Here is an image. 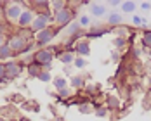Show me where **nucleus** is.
Returning a JSON list of instances; mask_svg holds the SVG:
<instances>
[{
  "label": "nucleus",
  "instance_id": "1",
  "mask_svg": "<svg viewBox=\"0 0 151 121\" xmlns=\"http://www.w3.org/2000/svg\"><path fill=\"white\" fill-rule=\"evenodd\" d=\"M23 2H5L4 4V17L7 23H17L23 14Z\"/></svg>",
  "mask_w": 151,
  "mask_h": 121
},
{
  "label": "nucleus",
  "instance_id": "2",
  "mask_svg": "<svg viewBox=\"0 0 151 121\" xmlns=\"http://www.w3.org/2000/svg\"><path fill=\"white\" fill-rule=\"evenodd\" d=\"M58 33H59V30L54 28V26H49L45 30H42L40 33H37L35 35V43H37V47L38 48H45L50 42H54V38L58 36Z\"/></svg>",
  "mask_w": 151,
  "mask_h": 121
},
{
  "label": "nucleus",
  "instance_id": "3",
  "mask_svg": "<svg viewBox=\"0 0 151 121\" xmlns=\"http://www.w3.org/2000/svg\"><path fill=\"white\" fill-rule=\"evenodd\" d=\"M73 17H75V11L70 9V7H66V9H63V11H59V12L54 14V24H56L58 30L68 28V26L73 23Z\"/></svg>",
  "mask_w": 151,
  "mask_h": 121
},
{
  "label": "nucleus",
  "instance_id": "4",
  "mask_svg": "<svg viewBox=\"0 0 151 121\" xmlns=\"http://www.w3.org/2000/svg\"><path fill=\"white\" fill-rule=\"evenodd\" d=\"M4 64H5V78L7 80L19 78V76L23 75V71L26 69V66L21 60H16V59H11V60H7V62H4Z\"/></svg>",
  "mask_w": 151,
  "mask_h": 121
},
{
  "label": "nucleus",
  "instance_id": "5",
  "mask_svg": "<svg viewBox=\"0 0 151 121\" xmlns=\"http://www.w3.org/2000/svg\"><path fill=\"white\" fill-rule=\"evenodd\" d=\"M56 57L54 50L52 48H38L35 52V62L40 64V66H45V64H52V60Z\"/></svg>",
  "mask_w": 151,
  "mask_h": 121
},
{
  "label": "nucleus",
  "instance_id": "6",
  "mask_svg": "<svg viewBox=\"0 0 151 121\" xmlns=\"http://www.w3.org/2000/svg\"><path fill=\"white\" fill-rule=\"evenodd\" d=\"M35 11L33 9H24L23 11V14H21V17L17 19V26H19V30H26V28H30L31 23H33V19H35Z\"/></svg>",
  "mask_w": 151,
  "mask_h": 121
},
{
  "label": "nucleus",
  "instance_id": "7",
  "mask_svg": "<svg viewBox=\"0 0 151 121\" xmlns=\"http://www.w3.org/2000/svg\"><path fill=\"white\" fill-rule=\"evenodd\" d=\"M106 24H108V28H116V26L123 24V14L120 11H111L106 16Z\"/></svg>",
  "mask_w": 151,
  "mask_h": 121
},
{
  "label": "nucleus",
  "instance_id": "8",
  "mask_svg": "<svg viewBox=\"0 0 151 121\" xmlns=\"http://www.w3.org/2000/svg\"><path fill=\"white\" fill-rule=\"evenodd\" d=\"M75 54L78 57H87V56H91V45H89V40H87V38H80V40L76 42Z\"/></svg>",
  "mask_w": 151,
  "mask_h": 121
},
{
  "label": "nucleus",
  "instance_id": "9",
  "mask_svg": "<svg viewBox=\"0 0 151 121\" xmlns=\"http://www.w3.org/2000/svg\"><path fill=\"white\" fill-rule=\"evenodd\" d=\"M89 9H91V14L94 16V17H104L106 12H108L106 4H99V2H92Z\"/></svg>",
  "mask_w": 151,
  "mask_h": 121
},
{
  "label": "nucleus",
  "instance_id": "10",
  "mask_svg": "<svg viewBox=\"0 0 151 121\" xmlns=\"http://www.w3.org/2000/svg\"><path fill=\"white\" fill-rule=\"evenodd\" d=\"M56 57H58V59H59V62H63L64 66H73L76 54H73V52H68V50H63L59 56H56Z\"/></svg>",
  "mask_w": 151,
  "mask_h": 121
},
{
  "label": "nucleus",
  "instance_id": "11",
  "mask_svg": "<svg viewBox=\"0 0 151 121\" xmlns=\"http://www.w3.org/2000/svg\"><path fill=\"white\" fill-rule=\"evenodd\" d=\"M136 9H137V2H134V0H123L122 2L120 11L123 14H134Z\"/></svg>",
  "mask_w": 151,
  "mask_h": 121
},
{
  "label": "nucleus",
  "instance_id": "12",
  "mask_svg": "<svg viewBox=\"0 0 151 121\" xmlns=\"http://www.w3.org/2000/svg\"><path fill=\"white\" fill-rule=\"evenodd\" d=\"M11 59H14V52L9 47V43L5 42L4 45L0 47V60H11Z\"/></svg>",
  "mask_w": 151,
  "mask_h": 121
},
{
  "label": "nucleus",
  "instance_id": "13",
  "mask_svg": "<svg viewBox=\"0 0 151 121\" xmlns=\"http://www.w3.org/2000/svg\"><path fill=\"white\" fill-rule=\"evenodd\" d=\"M70 87L71 88H83L85 87V76H82V75H75V76H71L70 78Z\"/></svg>",
  "mask_w": 151,
  "mask_h": 121
},
{
  "label": "nucleus",
  "instance_id": "14",
  "mask_svg": "<svg viewBox=\"0 0 151 121\" xmlns=\"http://www.w3.org/2000/svg\"><path fill=\"white\" fill-rule=\"evenodd\" d=\"M42 71H44V69H42V66H40V64H37V62H31V64L26 66V73H28V76H31V78H38Z\"/></svg>",
  "mask_w": 151,
  "mask_h": 121
},
{
  "label": "nucleus",
  "instance_id": "15",
  "mask_svg": "<svg viewBox=\"0 0 151 121\" xmlns=\"http://www.w3.org/2000/svg\"><path fill=\"white\" fill-rule=\"evenodd\" d=\"M141 47H142V50H146V52L151 48V30L142 31V35H141Z\"/></svg>",
  "mask_w": 151,
  "mask_h": 121
},
{
  "label": "nucleus",
  "instance_id": "16",
  "mask_svg": "<svg viewBox=\"0 0 151 121\" xmlns=\"http://www.w3.org/2000/svg\"><path fill=\"white\" fill-rule=\"evenodd\" d=\"M111 31L116 35V36H122V38H129L132 33H130V28L129 26H125V24H120V26H116V28H111Z\"/></svg>",
  "mask_w": 151,
  "mask_h": 121
},
{
  "label": "nucleus",
  "instance_id": "17",
  "mask_svg": "<svg viewBox=\"0 0 151 121\" xmlns=\"http://www.w3.org/2000/svg\"><path fill=\"white\" fill-rule=\"evenodd\" d=\"M52 85H54L56 92L63 90V88L68 87V80H66V76H54V78H52Z\"/></svg>",
  "mask_w": 151,
  "mask_h": 121
},
{
  "label": "nucleus",
  "instance_id": "18",
  "mask_svg": "<svg viewBox=\"0 0 151 121\" xmlns=\"http://www.w3.org/2000/svg\"><path fill=\"white\" fill-rule=\"evenodd\" d=\"M82 33V28H80V24L76 23V21H73L68 28H66V35H68V38L70 36H76V35H80Z\"/></svg>",
  "mask_w": 151,
  "mask_h": 121
},
{
  "label": "nucleus",
  "instance_id": "19",
  "mask_svg": "<svg viewBox=\"0 0 151 121\" xmlns=\"http://www.w3.org/2000/svg\"><path fill=\"white\" fill-rule=\"evenodd\" d=\"M66 7H68V2H64V0H54V2H50V11L54 14L63 11V9H66Z\"/></svg>",
  "mask_w": 151,
  "mask_h": 121
},
{
  "label": "nucleus",
  "instance_id": "20",
  "mask_svg": "<svg viewBox=\"0 0 151 121\" xmlns=\"http://www.w3.org/2000/svg\"><path fill=\"white\" fill-rule=\"evenodd\" d=\"M78 24H80V28L82 30H85V28H91V16L89 14H82L78 17V21H76Z\"/></svg>",
  "mask_w": 151,
  "mask_h": 121
},
{
  "label": "nucleus",
  "instance_id": "21",
  "mask_svg": "<svg viewBox=\"0 0 151 121\" xmlns=\"http://www.w3.org/2000/svg\"><path fill=\"white\" fill-rule=\"evenodd\" d=\"M106 104H108V109H120V100L115 97V95H109L108 99H106Z\"/></svg>",
  "mask_w": 151,
  "mask_h": 121
},
{
  "label": "nucleus",
  "instance_id": "22",
  "mask_svg": "<svg viewBox=\"0 0 151 121\" xmlns=\"http://www.w3.org/2000/svg\"><path fill=\"white\" fill-rule=\"evenodd\" d=\"M73 95H75V92H73L71 87H70V88L66 87V88H63V90H58V97H59V99H71Z\"/></svg>",
  "mask_w": 151,
  "mask_h": 121
},
{
  "label": "nucleus",
  "instance_id": "23",
  "mask_svg": "<svg viewBox=\"0 0 151 121\" xmlns=\"http://www.w3.org/2000/svg\"><path fill=\"white\" fill-rule=\"evenodd\" d=\"M127 43H129V40H127V38H122V36H116V38L113 40V45L116 47L118 52H122L123 47H127Z\"/></svg>",
  "mask_w": 151,
  "mask_h": 121
},
{
  "label": "nucleus",
  "instance_id": "24",
  "mask_svg": "<svg viewBox=\"0 0 151 121\" xmlns=\"http://www.w3.org/2000/svg\"><path fill=\"white\" fill-rule=\"evenodd\" d=\"M7 42V24L2 21L0 23V47Z\"/></svg>",
  "mask_w": 151,
  "mask_h": 121
},
{
  "label": "nucleus",
  "instance_id": "25",
  "mask_svg": "<svg viewBox=\"0 0 151 121\" xmlns=\"http://www.w3.org/2000/svg\"><path fill=\"white\" fill-rule=\"evenodd\" d=\"M85 66H87V59H85V57H78V56H76L75 62H73V68H76V69H83Z\"/></svg>",
  "mask_w": 151,
  "mask_h": 121
},
{
  "label": "nucleus",
  "instance_id": "26",
  "mask_svg": "<svg viewBox=\"0 0 151 121\" xmlns=\"http://www.w3.org/2000/svg\"><path fill=\"white\" fill-rule=\"evenodd\" d=\"M108 112H109V109L106 106H101V107H97V109H94L96 118H104V116H108Z\"/></svg>",
  "mask_w": 151,
  "mask_h": 121
},
{
  "label": "nucleus",
  "instance_id": "27",
  "mask_svg": "<svg viewBox=\"0 0 151 121\" xmlns=\"http://www.w3.org/2000/svg\"><path fill=\"white\" fill-rule=\"evenodd\" d=\"M52 78H54V76L50 75L49 71H42L40 76H38V80H40L42 83H52Z\"/></svg>",
  "mask_w": 151,
  "mask_h": 121
},
{
  "label": "nucleus",
  "instance_id": "28",
  "mask_svg": "<svg viewBox=\"0 0 151 121\" xmlns=\"http://www.w3.org/2000/svg\"><path fill=\"white\" fill-rule=\"evenodd\" d=\"M106 7H113V9H120L122 7V0H108Z\"/></svg>",
  "mask_w": 151,
  "mask_h": 121
},
{
  "label": "nucleus",
  "instance_id": "29",
  "mask_svg": "<svg viewBox=\"0 0 151 121\" xmlns=\"http://www.w3.org/2000/svg\"><path fill=\"white\" fill-rule=\"evenodd\" d=\"M80 112H83V114L94 112V106H92V104H85V106H80Z\"/></svg>",
  "mask_w": 151,
  "mask_h": 121
},
{
  "label": "nucleus",
  "instance_id": "30",
  "mask_svg": "<svg viewBox=\"0 0 151 121\" xmlns=\"http://www.w3.org/2000/svg\"><path fill=\"white\" fill-rule=\"evenodd\" d=\"M0 81H4V83L9 81V80L5 78V64H4V62H0Z\"/></svg>",
  "mask_w": 151,
  "mask_h": 121
},
{
  "label": "nucleus",
  "instance_id": "31",
  "mask_svg": "<svg viewBox=\"0 0 151 121\" xmlns=\"http://www.w3.org/2000/svg\"><path fill=\"white\" fill-rule=\"evenodd\" d=\"M141 56H142V48H139V47H132V57L139 59Z\"/></svg>",
  "mask_w": 151,
  "mask_h": 121
},
{
  "label": "nucleus",
  "instance_id": "32",
  "mask_svg": "<svg viewBox=\"0 0 151 121\" xmlns=\"http://www.w3.org/2000/svg\"><path fill=\"white\" fill-rule=\"evenodd\" d=\"M139 7H141L144 12H150V11H151V2H141V4H139Z\"/></svg>",
  "mask_w": 151,
  "mask_h": 121
},
{
  "label": "nucleus",
  "instance_id": "33",
  "mask_svg": "<svg viewBox=\"0 0 151 121\" xmlns=\"http://www.w3.org/2000/svg\"><path fill=\"white\" fill-rule=\"evenodd\" d=\"M111 60H113V62H120V54H118V50H116V52H111Z\"/></svg>",
  "mask_w": 151,
  "mask_h": 121
},
{
  "label": "nucleus",
  "instance_id": "34",
  "mask_svg": "<svg viewBox=\"0 0 151 121\" xmlns=\"http://www.w3.org/2000/svg\"><path fill=\"white\" fill-rule=\"evenodd\" d=\"M4 4H5V2H0V23H2V19H4V7H2Z\"/></svg>",
  "mask_w": 151,
  "mask_h": 121
},
{
  "label": "nucleus",
  "instance_id": "35",
  "mask_svg": "<svg viewBox=\"0 0 151 121\" xmlns=\"http://www.w3.org/2000/svg\"><path fill=\"white\" fill-rule=\"evenodd\" d=\"M42 69H44V71H49V73H50V69H52V64H45V66H42Z\"/></svg>",
  "mask_w": 151,
  "mask_h": 121
},
{
  "label": "nucleus",
  "instance_id": "36",
  "mask_svg": "<svg viewBox=\"0 0 151 121\" xmlns=\"http://www.w3.org/2000/svg\"><path fill=\"white\" fill-rule=\"evenodd\" d=\"M148 85H150V87H151V75L148 76Z\"/></svg>",
  "mask_w": 151,
  "mask_h": 121
},
{
  "label": "nucleus",
  "instance_id": "37",
  "mask_svg": "<svg viewBox=\"0 0 151 121\" xmlns=\"http://www.w3.org/2000/svg\"><path fill=\"white\" fill-rule=\"evenodd\" d=\"M148 57H150V60H151V48L148 50Z\"/></svg>",
  "mask_w": 151,
  "mask_h": 121
},
{
  "label": "nucleus",
  "instance_id": "38",
  "mask_svg": "<svg viewBox=\"0 0 151 121\" xmlns=\"http://www.w3.org/2000/svg\"><path fill=\"white\" fill-rule=\"evenodd\" d=\"M150 75H151V68H150Z\"/></svg>",
  "mask_w": 151,
  "mask_h": 121
}]
</instances>
